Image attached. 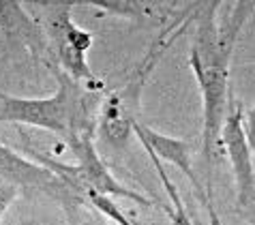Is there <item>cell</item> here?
<instances>
[{
    "instance_id": "cell-1",
    "label": "cell",
    "mask_w": 255,
    "mask_h": 225,
    "mask_svg": "<svg viewBox=\"0 0 255 225\" xmlns=\"http://www.w3.org/2000/svg\"><path fill=\"white\" fill-rule=\"evenodd\" d=\"M221 0L197 2L193 22V41L189 50V67L195 75V82L202 93L204 112V139H202V159L210 176L212 152L221 144V129L228 116L230 105V65L236 50L238 37L243 32L247 19L251 17L255 2L240 0L228 4V13L219 19Z\"/></svg>"
},
{
    "instance_id": "cell-2",
    "label": "cell",
    "mask_w": 255,
    "mask_h": 225,
    "mask_svg": "<svg viewBox=\"0 0 255 225\" xmlns=\"http://www.w3.org/2000/svg\"><path fill=\"white\" fill-rule=\"evenodd\" d=\"M193 6H195V2H187L185 11H182L172 24L159 28L157 37L152 39L148 52L141 56V60L135 65L131 75L127 77V82L103 99L101 112H99L97 131H99L101 142L108 144L110 148L120 150L129 144V139L133 135V126H135V122H139L141 93H144L146 84L150 80L154 67H157L159 60L163 58V54H165L169 47L174 45V41L191 26Z\"/></svg>"
},
{
    "instance_id": "cell-3",
    "label": "cell",
    "mask_w": 255,
    "mask_h": 225,
    "mask_svg": "<svg viewBox=\"0 0 255 225\" xmlns=\"http://www.w3.org/2000/svg\"><path fill=\"white\" fill-rule=\"evenodd\" d=\"M52 73L58 82V90L47 99H24L0 90V122H17L45 129L58 135L62 142L82 131H95L88 110L86 93L62 69L52 62Z\"/></svg>"
},
{
    "instance_id": "cell-4",
    "label": "cell",
    "mask_w": 255,
    "mask_h": 225,
    "mask_svg": "<svg viewBox=\"0 0 255 225\" xmlns=\"http://www.w3.org/2000/svg\"><path fill=\"white\" fill-rule=\"evenodd\" d=\"M77 4L80 0L34 2V6L39 9V26L45 32L49 50L54 54V62L73 82H84L90 88H101L103 84L97 80L86 58L88 50L93 47V32L80 28L71 17V11Z\"/></svg>"
},
{
    "instance_id": "cell-5",
    "label": "cell",
    "mask_w": 255,
    "mask_h": 225,
    "mask_svg": "<svg viewBox=\"0 0 255 225\" xmlns=\"http://www.w3.org/2000/svg\"><path fill=\"white\" fill-rule=\"evenodd\" d=\"M0 178L11 182L17 189H26V191H34L56 200L67 210L69 217H73L77 208L86 206V202L75 191H71L67 182L58 178L52 170L19 154L15 148L2 142H0Z\"/></svg>"
},
{
    "instance_id": "cell-6",
    "label": "cell",
    "mask_w": 255,
    "mask_h": 225,
    "mask_svg": "<svg viewBox=\"0 0 255 225\" xmlns=\"http://www.w3.org/2000/svg\"><path fill=\"white\" fill-rule=\"evenodd\" d=\"M221 144L225 146L236 182V210L247 219H255V167L253 150L245 131V110L230 97L228 116L221 129Z\"/></svg>"
},
{
    "instance_id": "cell-7",
    "label": "cell",
    "mask_w": 255,
    "mask_h": 225,
    "mask_svg": "<svg viewBox=\"0 0 255 225\" xmlns=\"http://www.w3.org/2000/svg\"><path fill=\"white\" fill-rule=\"evenodd\" d=\"M73 157L77 161V170H80V176L86 185L93 189V191L101 193V195H108V198H120V200H131L139 204V206H157L163 208L165 213L169 215L172 208L167 204H163L159 200H152V198H146L133 189L125 187L123 182L116 180V176L110 172L108 163L101 159V154L97 150V144H95V131H82V133H73L67 142H65Z\"/></svg>"
},
{
    "instance_id": "cell-8",
    "label": "cell",
    "mask_w": 255,
    "mask_h": 225,
    "mask_svg": "<svg viewBox=\"0 0 255 225\" xmlns=\"http://www.w3.org/2000/svg\"><path fill=\"white\" fill-rule=\"evenodd\" d=\"M0 41L13 52H26L32 58H45L47 65L54 62L43 28L26 11L24 2L0 0Z\"/></svg>"
},
{
    "instance_id": "cell-9",
    "label": "cell",
    "mask_w": 255,
    "mask_h": 225,
    "mask_svg": "<svg viewBox=\"0 0 255 225\" xmlns=\"http://www.w3.org/2000/svg\"><path fill=\"white\" fill-rule=\"evenodd\" d=\"M133 133L137 135L139 144L144 146L146 152H152L159 161H167V163H174L182 174L187 176L189 182H191V187L195 189L197 198H200V202H202L204 206H206V210H208L210 225H221V223H219V217H217V210H215V206H212V198L206 193V189L202 187L200 178L195 176L193 163H191V144L185 142V139L169 137V135H165V133L154 131L152 126L144 124L141 120L135 122V126H133Z\"/></svg>"
},
{
    "instance_id": "cell-10",
    "label": "cell",
    "mask_w": 255,
    "mask_h": 225,
    "mask_svg": "<svg viewBox=\"0 0 255 225\" xmlns=\"http://www.w3.org/2000/svg\"><path fill=\"white\" fill-rule=\"evenodd\" d=\"M80 4L93 6L101 15L123 17L144 28H163L172 24L187 6V2H161V0H88V2L80 0Z\"/></svg>"
},
{
    "instance_id": "cell-11",
    "label": "cell",
    "mask_w": 255,
    "mask_h": 225,
    "mask_svg": "<svg viewBox=\"0 0 255 225\" xmlns=\"http://www.w3.org/2000/svg\"><path fill=\"white\" fill-rule=\"evenodd\" d=\"M84 200H86L88 206H93L97 213H101L103 217H108L110 221H114L116 225H135L131 221V217H127L120 206L116 204L114 198H108V195H101L93 191L90 187H86V191H84Z\"/></svg>"
},
{
    "instance_id": "cell-12",
    "label": "cell",
    "mask_w": 255,
    "mask_h": 225,
    "mask_svg": "<svg viewBox=\"0 0 255 225\" xmlns=\"http://www.w3.org/2000/svg\"><path fill=\"white\" fill-rule=\"evenodd\" d=\"M17 195H19L17 187H13L11 182L0 178V225L4 221V215H6V210H9V206L17 200Z\"/></svg>"
},
{
    "instance_id": "cell-13",
    "label": "cell",
    "mask_w": 255,
    "mask_h": 225,
    "mask_svg": "<svg viewBox=\"0 0 255 225\" xmlns=\"http://www.w3.org/2000/svg\"><path fill=\"white\" fill-rule=\"evenodd\" d=\"M245 131H247V137H249L251 150L255 154V105L245 112Z\"/></svg>"
},
{
    "instance_id": "cell-14",
    "label": "cell",
    "mask_w": 255,
    "mask_h": 225,
    "mask_svg": "<svg viewBox=\"0 0 255 225\" xmlns=\"http://www.w3.org/2000/svg\"><path fill=\"white\" fill-rule=\"evenodd\" d=\"M80 225H97V223H95L93 219H84V221H82Z\"/></svg>"
},
{
    "instance_id": "cell-15",
    "label": "cell",
    "mask_w": 255,
    "mask_h": 225,
    "mask_svg": "<svg viewBox=\"0 0 255 225\" xmlns=\"http://www.w3.org/2000/svg\"><path fill=\"white\" fill-rule=\"evenodd\" d=\"M2 225H11V221H2Z\"/></svg>"
},
{
    "instance_id": "cell-16",
    "label": "cell",
    "mask_w": 255,
    "mask_h": 225,
    "mask_svg": "<svg viewBox=\"0 0 255 225\" xmlns=\"http://www.w3.org/2000/svg\"><path fill=\"white\" fill-rule=\"evenodd\" d=\"M193 225H202V223L200 221H193Z\"/></svg>"
}]
</instances>
